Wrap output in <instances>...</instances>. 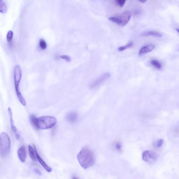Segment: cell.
Segmentation results:
<instances>
[{"label":"cell","mask_w":179,"mask_h":179,"mask_svg":"<svg viewBox=\"0 0 179 179\" xmlns=\"http://www.w3.org/2000/svg\"><path fill=\"white\" fill-rule=\"evenodd\" d=\"M77 158L80 165L85 169L93 166L95 162L93 152L87 147L81 149L77 155Z\"/></svg>","instance_id":"cell-1"},{"label":"cell","mask_w":179,"mask_h":179,"mask_svg":"<svg viewBox=\"0 0 179 179\" xmlns=\"http://www.w3.org/2000/svg\"><path fill=\"white\" fill-rule=\"evenodd\" d=\"M57 123L56 119L52 116H43L37 118L35 129L46 130L54 127Z\"/></svg>","instance_id":"cell-2"},{"label":"cell","mask_w":179,"mask_h":179,"mask_svg":"<svg viewBox=\"0 0 179 179\" xmlns=\"http://www.w3.org/2000/svg\"><path fill=\"white\" fill-rule=\"evenodd\" d=\"M14 82L16 94L18 98L22 105L25 106L26 105V101L19 90V85L22 77L21 68L19 65H17L14 69Z\"/></svg>","instance_id":"cell-3"},{"label":"cell","mask_w":179,"mask_h":179,"mask_svg":"<svg viewBox=\"0 0 179 179\" xmlns=\"http://www.w3.org/2000/svg\"><path fill=\"white\" fill-rule=\"evenodd\" d=\"M11 147V140L8 134L3 132L0 137V153L3 158L7 157L10 153Z\"/></svg>","instance_id":"cell-4"},{"label":"cell","mask_w":179,"mask_h":179,"mask_svg":"<svg viewBox=\"0 0 179 179\" xmlns=\"http://www.w3.org/2000/svg\"><path fill=\"white\" fill-rule=\"evenodd\" d=\"M131 17L130 12L126 11L117 16L110 17L109 19L119 26H124L126 25L130 21Z\"/></svg>","instance_id":"cell-5"},{"label":"cell","mask_w":179,"mask_h":179,"mask_svg":"<svg viewBox=\"0 0 179 179\" xmlns=\"http://www.w3.org/2000/svg\"><path fill=\"white\" fill-rule=\"evenodd\" d=\"M157 156L154 152L151 151H146L143 153L142 159L145 162L148 163L155 162L157 159Z\"/></svg>","instance_id":"cell-6"},{"label":"cell","mask_w":179,"mask_h":179,"mask_svg":"<svg viewBox=\"0 0 179 179\" xmlns=\"http://www.w3.org/2000/svg\"><path fill=\"white\" fill-rule=\"evenodd\" d=\"M110 74L109 73H105L102 74L99 78L94 80L92 82L90 87L91 89H93L97 88L102 84L104 82L109 79L110 77Z\"/></svg>","instance_id":"cell-7"},{"label":"cell","mask_w":179,"mask_h":179,"mask_svg":"<svg viewBox=\"0 0 179 179\" xmlns=\"http://www.w3.org/2000/svg\"><path fill=\"white\" fill-rule=\"evenodd\" d=\"M8 111L10 117V121L12 130H13V132L14 133L17 139L18 140H19L20 138L19 134L18 133L17 128L14 125L13 119V113H12V110L10 107H8Z\"/></svg>","instance_id":"cell-8"},{"label":"cell","mask_w":179,"mask_h":179,"mask_svg":"<svg viewBox=\"0 0 179 179\" xmlns=\"http://www.w3.org/2000/svg\"><path fill=\"white\" fill-rule=\"evenodd\" d=\"M18 156L19 160L23 163L25 162L26 160L27 153L25 147L22 146L18 151Z\"/></svg>","instance_id":"cell-9"},{"label":"cell","mask_w":179,"mask_h":179,"mask_svg":"<svg viewBox=\"0 0 179 179\" xmlns=\"http://www.w3.org/2000/svg\"><path fill=\"white\" fill-rule=\"evenodd\" d=\"M34 147L35 149V150L36 151V156L37 157V160H38V162L40 163L41 165L43 166V167L44 169L46 170V171L49 172H51L52 171V169L49 166L47 165L45 162L42 159V158L40 157L39 154H38V152L37 151V149L36 148L35 146H34Z\"/></svg>","instance_id":"cell-10"},{"label":"cell","mask_w":179,"mask_h":179,"mask_svg":"<svg viewBox=\"0 0 179 179\" xmlns=\"http://www.w3.org/2000/svg\"><path fill=\"white\" fill-rule=\"evenodd\" d=\"M155 48V46L153 44H149L147 46L143 47L140 51L139 55L142 56L145 55L146 54L151 52Z\"/></svg>","instance_id":"cell-11"},{"label":"cell","mask_w":179,"mask_h":179,"mask_svg":"<svg viewBox=\"0 0 179 179\" xmlns=\"http://www.w3.org/2000/svg\"><path fill=\"white\" fill-rule=\"evenodd\" d=\"M66 119L67 121L70 122V123H75L77 119V113L74 112L69 113L66 116Z\"/></svg>","instance_id":"cell-12"},{"label":"cell","mask_w":179,"mask_h":179,"mask_svg":"<svg viewBox=\"0 0 179 179\" xmlns=\"http://www.w3.org/2000/svg\"><path fill=\"white\" fill-rule=\"evenodd\" d=\"M141 35L142 36H153L156 37L160 38L162 37V34L156 31H150L146 32L143 33Z\"/></svg>","instance_id":"cell-13"},{"label":"cell","mask_w":179,"mask_h":179,"mask_svg":"<svg viewBox=\"0 0 179 179\" xmlns=\"http://www.w3.org/2000/svg\"><path fill=\"white\" fill-rule=\"evenodd\" d=\"M28 147L30 157L33 161H36L37 159L34 147L33 148L30 145H28Z\"/></svg>","instance_id":"cell-14"},{"label":"cell","mask_w":179,"mask_h":179,"mask_svg":"<svg viewBox=\"0 0 179 179\" xmlns=\"http://www.w3.org/2000/svg\"><path fill=\"white\" fill-rule=\"evenodd\" d=\"M151 64L154 67L158 69H160L162 68V65L161 63L156 59H153L151 61Z\"/></svg>","instance_id":"cell-15"},{"label":"cell","mask_w":179,"mask_h":179,"mask_svg":"<svg viewBox=\"0 0 179 179\" xmlns=\"http://www.w3.org/2000/svg\"><path fill=\"white\" fill-rule=\"evenodd\" d=\"M37 118H38L33 115H31L29 116L30 121V123L32 125V126H33L35 128L36 126Z\"/></svg>","instance_id":"cell-16"},{"label":"cell","mask_w":179,"mask_h":179,"mask_svg":"<svg viewBox=\"0 0 179 179\" xmlns=\"http://www.w3.org/2000/svg\"><path fill=\"white\" fill-rule=\"evenodd\" d=\"M8 9L7 5L3 1H1V5H0V11L2 13H5L7 12Z\"/></svg>","instance_id":"cell-17"},{"label":"cell","mask_w":179,"mask_h":179,"mask_svg":"<svg viewBox=\"0 0 179 179\" xmlns=\"http://www.w3.org/2000/svg\"><path fill=\"white\" fill-rule=\"evenodd\" d=\"M133 45V42H130L128 43L126 45H125V46L119 47L118 50L120 52L123 51L130 48Z\"/></svg>","instance_id":"cell-18"},{"label":"cell","mask_w":179,"mask_h":179,"mask_svg":"<svg viewBox=\"0 0 179 179\" xmlns=\"http://www.w3.org/2000/svg\"><path fill=\"white\" fill-rule=\"evenodd\" d=\"M163 144V139H159L157 140L154 143V146L155 147L159 149L162 147Z\"/></svg>","instance_id":"cell-19"},{"label":"cell","mask_w":179,"mask_h":179,"mask_svg":"<svg viewBox=\"0 0 179 179\" xmlns=\"http://www.w3.org/2000/svg\"><path fill=\"white\" fill-rule=\"evenodd\" d=\"M39 46L41 49H46L47 47V44L46 41L43 39H40L39 41Z\"/></svg>","instance_id":"cell-20"},{"label":"cell","mask_w":179,"mask_h":179,"mask_svg":"<svg viewBox=\"0 0 179 179\" xmlns=\"http://www.w3.org/2000/svg\"><path fill=\"white\" fill-rule=\"evenodd\" d=\"M13 33L12 31H9L7 35V40L9 43L12 41L13 37Z\"/></svg>","instance_id":"cell-21"},{"label":"cell","mask_w":179,"mask_h":179,"mask_svg":"<svg viewBox=\"0 0 179 179\" xmlns=\"http://www.w3.org/2000/svg\"><path fill=\"white\" fill-rule=\"evenodd\" d=\"M117 3L121 7L124 6L126 0H115Z\"/></svg>","instance_id":"cell-22"},{"label":"cell","mask_w":179,"mask_h":179,"mask_svg":"<svg viewBox=\"0 0 179 179\" xmlns=\"http://www.w3.org/2000/svg\"><path fill=\"white\" fill-rule=\"evenodd\" d=\"M60 58L65 59L67 62H70L71 60L70 57L67 55H62L60 56Z\"/></svg>","instance_id":"cell-23"},{"label":"cell","mask_w":179,"mask_h":179,"mask_svg":"<svg viewBox=\"0 0 179 179\" xmlns=\"http://www.w3.org/2000/svg\"><path fill=\"white\" fill-rule=\"evenodd\" d=\"M115 147L116 150L118 151H120L121 150V145L120 143H116L115 144Z\"/></svg>","instance_id":"cell-24"},{"label":"cell","mask_w":179,"mask_h":179,"mask_svg":"<svg viewBox=\"0 0 179 179\" xmlns=\"http://www.w3.org/2000/svg\"><path fill=\"white\" fill-rule=\"evenodd\" d=\"M33 171L36 174H37L39 176L42 175V173L40 171V170L38 168L36 167H34L33 168Z\"/></svg>","instance_id":"cell-25"},{"label":"cell","mask_w":179,"mask_h":179,"mask_svg":"<svg viewBox=\"0 0 179 179\" xmlns=\"http://www.w3.org/2000/svg\"><path fill=\"white\" fill-rule=\"evenodd\" d=\"M139 1L140 2H141L142 3H144L147 2V0H139Z\"/></svg>","instance_id":"cell-26"},{"label":"cell","mask_w":179,"mask_h":179,"mask_svg":"<svg viewBox=\"0 0 179 179\" xmlns=\"http://www.w3.org/2000/svg\"><path fill=\"white\" fill-rule=\"evenodd\" d=\"M176 30L177 31L178 33H179V29L177 28L176 29Z\"/></svg>","instance_id":"cell-27"},{"label":"cell","mask_w":179,"mask_h":179,"mask_svg":"<svg viewBox=\"0 0 179 179\" xmlns=\"http://www.w3.org/2000/svg\"><path fill=\"white\" fill-rule=\"evenodd\" d=\"M178 51H179V46L178 47Z\"/></svg>","instance_id":"cell-28"}]
</instances>
